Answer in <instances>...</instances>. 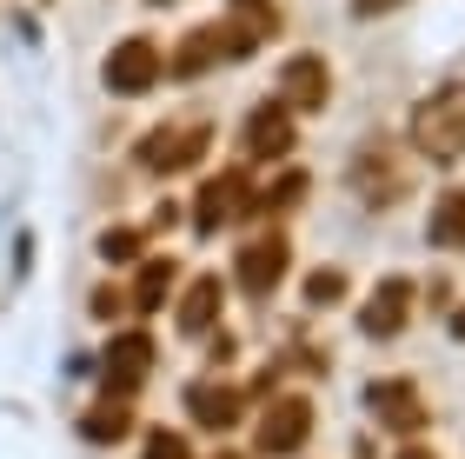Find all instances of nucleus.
Segmentation results:
<instances>
[{"label":"nucleus","instance_id":"26","mask_svg":"<svg viewBox=\"0 0 465 459\" xmlns=\"http://www.w3.org/2000/svg\"><path fill=\"white\" fill-rule=\"evenodd\" d=\"M452 333H465V306H459V313H452Z\"/></svg>","mask_w":465,"mask_h":459},{"label":"nucleus","instance_id":"14","mask_svg":"<svg viewBox=\"0 0 465 459\" xmlns=\"http://www.w3.org/2000/svg\"><path fill=\"white\" fill-rule=\"evenodd\" d=\"M426 246H439V254H465V186H446V194L432 200Z\"/></svg>","mask_w":465,"mask_h":459},{"label":"nucleus","instance_id":"12","mask_svg":"<svg viewBox=\"0 0 465 459\" xmlns=\"http://www.w3.org/2000/svg\"><path fill=\"white\" fill-rule=\"evenodd\" d=\"M366 406H372L392 433H419V426H426V406H419V386H412V380H372V386H366Z\"/></svg>","mask_w":465,"mask_h":459},{"label":"nucleus","instance_id":"16","mask_svg":"<svg viewBox=\"0 0 465 459\" xmlns=\"http://www.w3.org/2000/svg\"><path fill=\"white\" fill-rule=\"evenodd\" d=\"M173 286H180V266H173V260H140V274H134V294H126V306L160 313V306H173Z\"/></svg>","mask_w":465,"mask_h":459},{"label":"nucleus","instance_id":"15","mask_svg":"<svg viewBox=\"0 0 465 459\" xmlns=\"http://www.w3.org/2000/svg\"><path fill=\"white\" fill-rule=\"evenodd\" d=\"M173 320H180L186 340H193V333H213V320H220V280H213V274H200V280L173 300Z\"/></svg>","mask_w":465,"mask_h":459},{"label":"nucleus","instance_id":"27","mask_svg":"<svg viewBox=\"0 0 465 459\" xmlns=\"http://www.w3.org/2000/svg\"><path fill=\"white\" fill-rule=\"evenodd\" d=\"M220 459H240V453H220Z\"/></svg>","mask_w":465,"mask_h":459},{"label":"nucleus","instance_id":"8","mask_svg":"<svg viewBox=\"0 0 465 459\" xmlns=\"http://www.w3.org/2000/svg\"><path fill=\"white\" fill-rule=\"evenodd\" d=\"M280 100H286V107H300V114H320L326 100H332L326 54H292L286 67H280Z\"/></svg>","mask_w":465,"mask_h":459},{"label":"nucleus","instance_id":"19","mask_svg":"<svg viewBox=\"0 0 465 459\" xmlns=\"http://www.w3.org/2000/svg\"><path fill=\"white\" fill-rule=\"evenodd\" d=\"M100 260L140 266V260H146V234H140V226H107V234H100Z\"/></svg>","mask_w":465,"mask_h":459},{"label":"nucleus","instance_id":"23","mask_svg":"<svg viewBox=\"0 0 465 459\" xmlns=\"http://www.w3.org/2000/svg\"><path fill=\"white\" fill-rule=\"evenodd\" d=\"M120 306H126V294H114V286H100V294H94V313H100V320H114Z\"/></svg>","mask_w":465,"mask_h":459},{"label":"nucleus","instance_id":"22","mask_svg":"<svg viewBox=\"0 0 465 459\" xmlns=\"http://www.w3.org/2000/svg\"><path fill=\"white\" fill-rule=\"evenodd\" d=\"M146 459H193V440L173 433V426H153L146 433Z\"/></svg>","mask_w":465,"mask_h":459},{"label":"nucleus","instance_id":"17","mask_svg":"<svg viewBox=\"0 0 465 459\" xmlns=\"http://www.w3.org/2000/svg\"><path fill=\"white\" fill-rule=\"evenodd\" d=\"M80 433H87L94 446H120L126 433H134V406H120V400H100L80 413Z\"/></svg>","mask_w":465,"mask_h":459},{"label":"nucleus","instance_id":"2","mask_svg":"<svg viewBox=\"0 0 465 459\" xmlns=\"http://www.w3.org/2000/svg\"><path fill=\"white\" fill-rule=\"evenodd\" d=\"M160 47H153V34H126L120 47L107 54V67H100V80H107V94L120 100H140V94H153L160 87Z\"/></svg>","mask_w":465,"mask_h":459},{"label":"nucleus","instance_id":"1","mask_svg":"<svg viewBox=\"0 0 465 459\" xmlns=\"http://www.w3.org/2000/svg\"><path fill=\"white\" fill-rule=\"evenodd\" d=\"M406 134H412V154L432 160V166L465 160V80H452V87H439V94L419 100Z\"/></svg>","mask_w":465,"mask_h":459},{"label":"nucleus","instance_id":"3","mask_svg":"<svg viewBox=\"0 0 465 459\" xmlns=\"http://www.w3.org/2000/svg\"><path fill=\"white\" fill-rule=\"evenodd\" d=\"M306 440H312V400H306V393H280V400H266V406H260L252 446H260L266 459H280V453H300Z\"/></svg>","mask_w":465,"mask_h":459},{"label":"nucleus","instance_id":"20","mask_svg":"<svg viewBox=\"0 0 465 459\" xmlns=\"http://www.w3.org/2000/svg\"><path fill=\"white\" fill-rule=\"evenodd\" d=\"M306 186H312V180H306V166H292V174H280V180L266 186V206H272V214H292V206L306 200Z\"/></svg>","mask_w":465,"mask_h":459},{"label":"nucleus","instance_id":"25","mask_svg":"<svg viewBox=\"0 0 465 459\" xmlns=\"http://www.w3.org/2000/svg\"><path fill=\"white\" fill-rule=\"evenodd\" d=\"M399 459H439V453H432V446H419V440H412V446H399Z\"/></svg>","mask_w":465,"mask_h":459},{"label":"nucleus","instance_id":"24","mask_svg":"<svg viewBox=\"0 0 465 459\" xmlns=\"http://www.w3.org/2000/svg\"><path fill=\"white\" fill-rule=\"evenodd\" d=\"M392 7H406V0H352L359 20H379V14H392Z\"/></svg>","mask_w":465,"mask_h":459},{"label":"nucleus","instance_id":"6","mask_svg":"<svg viewBox=\"0 0 465 459\" xmlns=\"http://www.w3.org/2000/svg\"><path fill=\"white\" fill-rule=\"evenodd\" d=\"M346 180H352V194L366 206H392L406 194V160H399L386 140H372V147H359V160L346 166Z\"/></svg>","mask_w":465,"mask_h":459},{"label":"nucleus","instance_id":"10","mask_svg":"<svg viewBox=\"0 0 465 459\" xmlns=\"http://www.w3.org/2000/svg\"><path fill=\"white\" fill-rule=\"evenodd\" d=\"M240 140H246V160H286V147H292V107H286V100L252 107Z\"/></svg>","mask_w":465,"mask_h":459},{"label":"nucleus","instance_id":"18","mask_svg":"<svg viewBox=\"0 0 465 459\" xmlns=\"http://www.w3.org/2000/svg\"><path fill=\"white\" fill-rule=\"evenodd\" d=\"M213 60H220V34H213V27H193V34L180 40V54H173V74L193 80V74L213 67Z\"/></svg>","mask_w":465,"mask_h":459},{"label":"nucleus","instance_id":"4","mask_svg":"<svg viewBox=\"0 0 465 459\" xmlns=\"http://www.w3.org/2000/svg\"><path fill=\"white\" fill-rule=\"evenodd\" d=\"M206 120H166V127H153L140 140V166L146 174H186V166H200L206 154Z\"/></svg>","mask_w":465,"mask_h":459},{"label":"nucleus","instance_id":"21","mask_svg":"<svg viewBox=\"0 0 465 459\" xmlns=\"http://www.w3.org/2000/svg\"><path fill=\"white\" fill-rule=\"evenodd\" d=\"M306 300H312V306L346 300V274H340V266H320V274H306Z\"/></svg>","mask_w":465,"mask_h":459},{"label":"nucleus","instance_id":"9","mask_svg":"<svg viewBox=\"0 0 465 459\" xmlns=\"http://www.w3.org/2000/svg\"><path fill=\"white\" fill-rule=\"evenodd\" d=\"M232 214H252V174H246V166H232V174L206 180V194L193 200V226H200V234L226 226Z\"/></svg>","mask_w":465,"mask_h":459},{"label":"nucleus","instance_id":"7","mask_svg":"<svg viewBox=\"0 0 465 459\" xmlns=\"http://www.w3.org/2000/svg\"><path fill=\"white\" fill-rule=\"evenodd\" d=\"M406 320H412V280L386 274L372 286V300L359 306V333H366V340H392V333H406Z\"/></svg>","mask_w":465,"mask_h":459},{"label":"nucleus","instance_id":"13","mask_svg":"<svg viewBox=\"0 0 465 459\" xmlns=\"http://www.w3.org/2000/svg\"><path fill=\"white\" fill-rule=\"evenodd\" d=\"M186 406H193V420H200V426L226 433V426H240V406H246V393H240V386H220V380H206V386H186Z\"/></svg>","mask_w":465,"mask_h":459},{"label":"nucleus","instance_id":"5","mask_svg":"<svg viewBox=\"0 0 465 459\" xmlns=\"http://www.w3.org/2000/svg\"><path fill=\"white\" fill-rule=\"evenodd\" d=\"M146 373H153V340L146 333H114L107 360H100V400H134L146 386Z\"/></svg>","mask_w":465,"mask_h":459},{"label":"nucleus","instance_id":"11","mask_svg":"<svg viewBox=\"0 0 465 459\" xmlns=\"http://www.w3.org/2000/svg\"><path fill=\"white\" fill-rule=\"evenodd\" d=\"M286 240L280 234H266V240H246L240 246V260H232V280L246 286V294H272V286L286 280Z\"/></svg>","mask_w":465,"mask_h":459}]
</instances>
